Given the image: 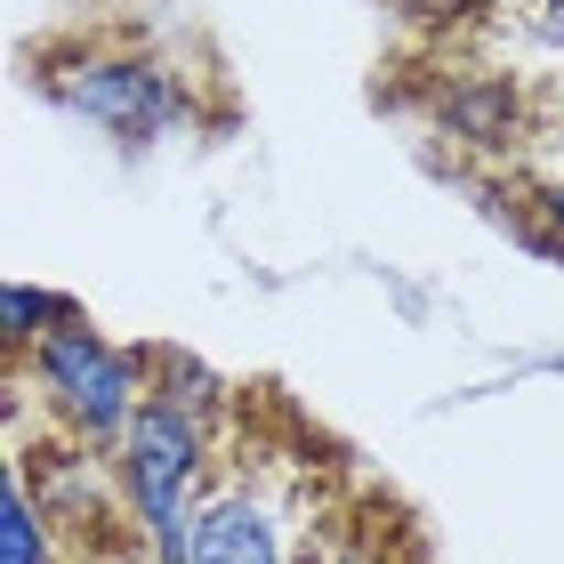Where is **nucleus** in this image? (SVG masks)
Listing matches in <instances>:
<instances>
[{"instance_id":"nucleus-1","label":"nucleus","mask_w":564,"mask_h":564,"mask_svg":"<svg viewBox=\"0 0 564 564\" xmlns=\"http://www.w3.org/2000/svg\"><path fill=\"white\" fill-rule=\"evenodd\" d=\"M202 459H210V427L177 395H145V412L130 420V435L113 452V484L130 492V517L145 524V541L162 564L186 556L194 517L210 508L202 500Z\"/></svg>"},{"instance_id":"nucleus-2","label":"nucleus","mask_w":564,"mask_h":564,"mask_svg":"<svg viewBox=\"0 0 564 564\" xmlns=\"http://www.w3.org/2000/svg\"><path fill=\"white\" fill-rule=\"evenodd\" d=\"M33 364V379L48 388V412H57L82 444L97 452H121V435H130V420L145 412V347H113L106 330H89V323H65V330H48V339L24 355Z\"/></svg>"},{"instance_id":"nucleus-3","label":"nucleus","mask_w":564,"mask_h":564,"mask_svg":"<svg viewBox=\"0 0 564 564\" xmlns=\"http://www.w3.org/2000/svg\"><path fill=\"white\" fill-rule=\"evenodd\" d=\"M48 97H57L65 113H82L89 130L121 138V145H153L194 113L186 82H177L170 65H153V57H130V48H97V57L48 65Z\"/></svg>"},{"instance_id":"nucleus-4","label":"nucleus","mask_w":564,"mask_h":564,"mask_svg":"<svg viewBox=\"0 0 564 564\" xmlns=\"http://www.w3.org/2000/svg\"><path fill=\"white\" fill-rule=\"evenodd\" d=\"M177 564H282V524L267 500L250 492H218L210 508L194 517V541Z\"/></svg>"},{"instance_id":"nucleus-5","label":"nucleus","mask_w":564,"mask_h":564,"mask_svg":"<svg viewBox=\"0 0 564 564\" xmlns=\"http://www.w3.org/2000/svg\"><path fill=\"white\" fill-rule=\"evenodd\" d=\"M0 564H57V524L33 500L24 468H9V484H0Z\"/></svg>"},{"instance_id":"nucleus-6","label":"nucleus","mask_w":564,"mask_h":564,"mask_svg":"<svg viewBox=\"0 0 564 564\" xmlns=\"http://www.w3.org/2000/svg\"><path fill=\"white\" fill-rule=\"evenodd\" d=\"M82 323V306H73L65 291H41V282H0V330H9L17 355H33L48 330Z\"/></svg>"},{"instance_id":"nucleus-7","label":"nucleus","mask_w":564,"mask_h":564,"mask_svg":"<svg viewBox=\"0 0 564 564\" xmlns=\"http://www.w3.org/2000/svg\"><path fill=\"white\" fill-rule=\"evenodd\" d=\"M549 210H556V226H564V186H556V194H549Z\"/></svg>"},{"instance_id":"nucleus-8","label":"nucleus","mask_w":564,"mask_h":564,"mask_svg":"<svg viewBox=\"0 0 564 564\" xmlns=\"http://www.w3.org/2000/svg\"><path fill=\"white\" fill-rule=\"evenodd\" d=\"M89 564H121V556H89Z\"/></svg>"}]
</instances>
